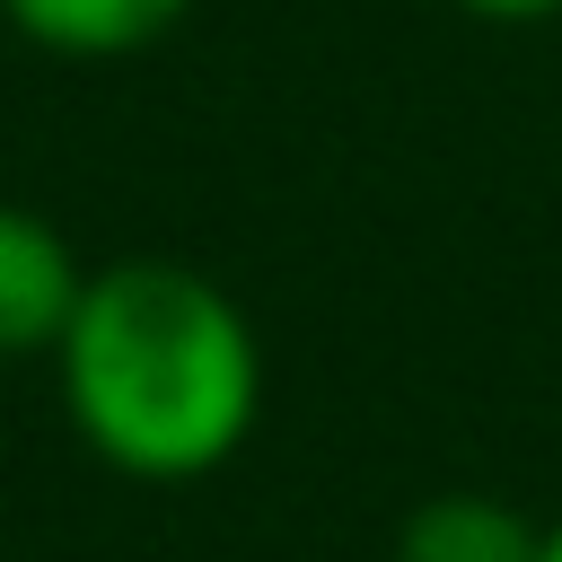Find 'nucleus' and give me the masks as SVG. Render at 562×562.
<instances>
[{"label": "nucleus", "instance_id": "f257e3e1", "mask_svg": "<svg viewBox=\"0 0 562 562\" xmlns=\"http://www.w3.org/2000/svg\"><path fill=\"white\" fill-rule=\"evenodd\" d=\"M53 378L79 448L132 483L220 474L263 413V342L246 307L176 255L88 272L53 342Z\"/></svg>", "mask_w": 562, "mask_h": 562}, {"label": "nucleus", "instance_id": "f03ea898", "mask_svg": "<svg viewBox=\"0 0 562 562\" xmlns=\"http://www.w3.org/2000/svg\"><path fill=\"white\" fill-rule=\"evenodd\" d=\"M88 290V263L70 255V237L26 211V202H0V360H35L61 342L70 307Z\"/></svg>", "mask_w": 562, "mask_h": 562}, {"label": "nucleus", "instance_id": "7ed1b4c3", "mask_svg": "<svg viewBox=\"0 0 562 562\" xmlns=\"http://www.w3.org/2000/svg\"><path fill=\"white\" fill-rule=\"evenodd\" d=\"M544 527L492 492H430L395 527V562H536Z\"/></svg>", "mask_w": 562, "mask_h": 562}, {"label": "nucleus", "instance_id": "20e7f679", "mask_svg": "<svg viewBox=\"0 0 562 562\" xmlns=\"http://www.w3.org/2000/svg\"><path fill=\"white\" fill-rule=\"evenodd\" d=\"M193 0H0L9 35H26L35 53H61V61H114V53H140L158 44L167 26H184Z\"/></svg>", "mask_w": 562, "mask_h": 562}, {"label": "nucleus", "instance_id": "39448f33", "mask_svg": "<svg viewBox=\"0 0 562 562\" xmlns=\"http://www.w3.org/2000/svg\"><path fill=\"white\" fill-rule=\"evenodd\" d=\"M457 18H483V26H553L562 0H448Z\"/></svg>", "mask_w": 562, "mask_h": 562}, {"label": "nucleus", "instance_id": "423d86ee", "mask_svg": "<svg viewBox=\"0 0 562 562\" xmlns=\"http://www.w3.org/2000/svg\"><path fill=\"white\" fill-rule=\"evenodd\" d=\"M536 562H562V518H544V553Z\"/></svg>", "mask_w": 562, "mask_h": 562}]
</instances>
